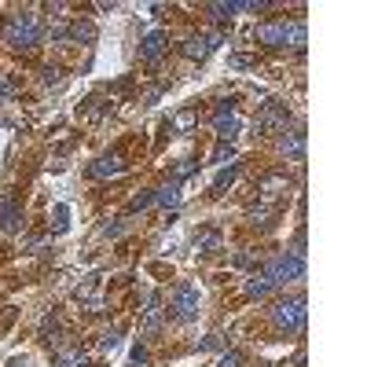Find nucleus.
I'll return each instance as SVG.
<instances>
[{
    "label": "nucleus",
    "mask_w": 367,
    "mask_h": 367,
    "mask_svg": "<svg viewBox=\"0 0 367 367\" xmlns=\"http://www.w3.org/2000/svg\"><path fill=\"white\" fill-rule=\"evenodd\" d=\"M0 34H4V41L19 51H34L44 37V26L34 11H19V15H8L4 26H0Z\"/></svg>",
    "instance_id": "nucleus-1"
},
{
    "label": "nucleus",
    "mask_w": 367,
    "mask_h": 367,
    "mask_svg": "<svg viewBox=\"0 0 367 367\" xmlns=\"http://www.w3.org/2000/svg\"><path fill=\"white\" fill-rule=\"evenodd\" d=\"M265 276L279 286V283H294V279H301L305 276V253H298V250H283V253H276L268 265H265Z\"/></svg>",
    "instance_id": "nucleus-2"
},
{
    "label": "nucleus",
    "mask_w": 367,
    "mask_h": 367,
    "mask_svg": "<svg viewBox=\"0 0 367 367\" xmlns=\"http://www.w3.org/2000/svg\"><path fill=\"white\" fill-rule=\"evenodd\" d=\"M305 316H308V308H305V298L294 294V298H279L272 305V323L279 331H301L305 327Z\"/></svg>",
    "instance_id": "nucleus-3"
},
{
    "label": "nucleus",
    "mask_w": 367,
    "mask_h": 367,
    "mask_svg": "<svg viewBox=\"0 0 367 367\" xmlns=\"http://www.w3.org/2000/svg\"><path fill=\"white\" fill-rule=\"evenodd\" d=\"M286 125H291V111H286V103H279V99H268L265 107L257 111V118H253V129H257L261 136L283 133Z\"/></svg>",
    "instance_id": "nucleus-4"
},
{
    "label": "nucleus",
    "mask_w": 367,
    "mask_h": 367,
    "mask_svg": "<svg viewBox=\"0 0 367 367\" xmlns=\"http://www.w3.org/2000/svg\"><path fill=\"white\" fill-rule=\"evenodd\" d=\"M169 316L173 320H195L198 316V291L191 283H176L173 286V294H169Z\"/></svg>",
    "instance_id": "nucleus-5"
},
{
    "label": "nucleus",
    "mask_w": 367,
    "mask_h": 367,
    "mask_svg": "<svg viewBox=\"0 0 367 367\" xmlns=\"http://www.w3.org/2000/svg\"><path fill=\"white\" fill-rule=\"evenodd\" d=\"M213 129H217V136H221V144H231L235 136H239V129H243V121H239V111H235V99H224L221 107H217Z\"/></svg>",
    "instance_id": "nucleus-6"
},
{
    "label": "nucleus",
    "mask_w": 367,
    "mask_h": 367,
    "mask_svg": "<svg viewBox=\"0 0 367 367\" xmlns=\"http://www.w3.org/2000/svg\"><path fill=\"white\" fill-rule=\"evenodd\" d=\"M257 41L265 48H291V22H265V26H257Z\"/></svg>",
    "instance_id": "nucleus-7"
},
{
    "label": "nucleus",
    "mask_w": 367,
    "mask_h": 367,
    "mask_svg": "<svg viewBox=\"0 0 367 367\" xmlns=\"http://www.w3.org/2000/svg\"><path fill=\"white\" fill-rule=\"evenodd\" d=\"M217 44H221V34H195V37H188L180 44V51L188 59H206L209 51H217Z\"/></svg>",
    "instance_id": "nucleus-8"
},
{
    "label": "nucleus",
    "mask_w": 367,
    "mask_h": 367,
    "mask_svg": "<svg viewBox=\"0 0 367 367\" xmlns=\"http://www.w3.org/2000/svg\"><path fill=\"white\" fill-rule=\"evenodd\" d=\"M166 44H169L166 30H147L144 41H140V59H144V63H159L162 51H166Z\"/></svg>",
    "instance_id": "nucleus-9"
},
{
    "label": "nucleus",
    "mask_w": 367,
    "mask_h": 367,
    "mask_svg": "<svg viewBox=\"0 0 367 367\" xmlns=\"http://www.w3.org/2000/svg\"><path fill=\"white\" fill-rule=\"evenodd\" d=\"M121 169H125V162H121V154H103V159H96V162L89 166V176L103 180V176H118Z\"/></svg>",
    "instance_id": "nucleus-10"
},
{
    "label": "nucleus",
    "mask_w": 367,
    "mask_h": 367,
    "mask_svg": "<svg viewBox=\"0 0 367 367\" xmlns=\"http://www.w3.org/2000/svg\"><path fill=\"white\" fill-rule=\"evenodd\" d=\"M22 224V209L15 206V198L4 191V195H0V228H4V231H15Z\"/></svg>",
    "instance_id": "nucleus-11"
},
{
    "label": "nucleus",
    "mask_w": 367,
    "mask_h": 367,
    "mask_svg": "<svg viewBox=\"0 0 367 367\" xmlns=\"http://www.w3.org/2000/svg\"><path fill=\"white\" fill-rule=\"evenodd\" d=\"M66 41H74V44H92V41H96V26L85 22V19L70 22V26H66Z\"/></svg>",
    "instance_id": "nucleus-12"
},
{
    "label": "nucleus",
    "mask_w": 367,
    "mask_h": 367,
    "mask_svg": "<svg viewBox=\"0 0 367 367\" xmlns=\"http://www.w3.org/2000/svg\"><path fill=\"white\" fill-rule=\"evenodd\" d=\"M99 276H89V279H81V286H77V301H85L92 312L99 308Z\"/></svg>",
    "instance_id": "nucleus-13"
},
{
    "label": "nucleus",
    "mask_w": 367,
    "mask_h": 367,
    "mask_svg": "<svg viewBox=\"0 0 367 367\" xmlns=\"http://www.w3.org/2000/svg\"><path fill=\"white\" fill-rule=\"evenodd\" d=\"M279 147H283V154H291V159H301L305 154V129H291V133L279 140Z\"/></svg>",
    "instance_id": "nucleus-14"
},
{
    "label": "nucleus",
    "mask_w": 367,
    "mask_h": 367,
    "mask_svg": "<svg viewBox=\"0 0 367 367\" xmlns=\"http://www.w3.org/2000/svg\"><path fill=\"white\" fill-rule=\"evenodd\" d=\"M272 291H276V283H272L265 272H261V276L253 272V276L246 279V298H268Z\"/></svg>",
    "instance_id": "nucleus-15"
},
{
    "label": "nucleus",
    "mask_w": 367,
    "mask_h": 367,
    "mask_svg": "<svg viewBox=\"0 0 367 367\" xmlns=\"http://www.w3.org/2000/svg\"><path fill=\"white\" fill-rule=\"evenodd\" d=\"M176 202H180V184H176V180H169L166 188L154 191V206H166V209H173Z\"/></svg>",
    "instance_id": "nucleus-16"
},
{
    "label": "nucleus",
    "mask_w": 367,
    "mask_h": 367,
    "mask_svg": "<svg viewBox=\"0 0 367 367\" xmlns=\"http://www.w3.org/2000/svg\"><path fill=\"white\" fill-rule=\"evenodd\" d=\"M272 213H276V202H272V198H261V202L250 206V221H253V224H268Z\"/></svg>",
    "instance_id": "nucleus-17"
},
{
    "label": "nucleus",
    "mask_w": 367,
    "mask_h": 367,
    "mask_svg": "<svg viewBox=\"0 0 367 367\" xmlns=\"http://www.w3.org/2000/svg\"><path fill=\"white\" fill-rule=\"evenodd\" d=\"M243 173V162H231L228 169H221L217 173V180H213V191H224V188H231V184H235V176H239Z\"/></svg>",
    "instance_id": "nucleus-18"
},
{
    "label": "nucleus",
    "mask_w": 367,
    "mask_h": 367,
    "mask_svg": "<svg viewBox=\"0 0 367 367\" xmlns=\"http://www.w3.org/2000/svg\"><path fill=\"white\" fill-rule=\"evenodd\" d=\"M195 246L202 250V253H213V250H221V231L217 228H206L198 239H195Z\"/></svg>",
    "instance_id": "nucleus-19"
},
{
    "label": "nucleus",
    "mask_w": 367,
    "mask_h": 367,
    "mask_svg": "<svg viewBox=\"0 0 367 367\" xmlns=\"http://www.w3.org/2000/svg\"><path fill=\"white\" fill-rule=\"evenodd\" d=\"M41 338H44L48 346L63 338V334H59V320H56V316H44V320H41Z\"/></svg>",
    "instance_id": "nucleus-20"
},
{
    "label": "nucleus",
    "mask_w": 367,
    "mask_h": 367,
    "mask_svg": "<svg viewBox=\"0 0 367 367\" xmlns=\"http://www.w3.org/2000/svg\"><path fill=\"white\" fill-rule=\"evenodd\" d=\"M41 81H44L48 89H63L66 77H63V70H59V66H44V70H41Z\"/></svg>",
    "instance_id": "nucleus-21"
},
{
    "label": "nucleus",
    "mask_w": 367,
    "mask_h": 367,
    "mask_svg": "<svg viewBox=\"0 0 367 367\" xmlns=\"http://www.w3.org/2000/svg\"><path fill=\"white\" fill-rule=\"evenodd\" d=\"M198 121V111L195 107H188V111H180L176 118H173V129H180V133H188V129Z\"/></svg>",
    "instance_id": "nucleus-22"
},
{
    "label": "nucleus",
    "mask_w": 367,
    "mask_h": 367,
    "mask_svg": "<svg viewBox=\"0 0 367 367\" xmlns=\"http://www.w3.org/2000/svg\"><path fill=\"white\" fill-rule=\"evenodd\" d=\"M206 11H209V15H213L217 22H228V19H231L235 11H239V4H209Z\"/></svg>",
    "instance_id": "nucleus-23"
},
{
    "label": "nucleus",
    "mask_w": 367,
    "mask_h": 367,
    "mask_svg": "<svg viewBox=\"0 0 367 367\" xmlns=\"http://www.w3.org/2000/svg\"><path fill=\"white\" fill-rule=\"evenodd\" d=\"M15 99V81L8 74H0V107H4V103H11Z\"/></svg>",
    "instance_id": "nucleus-24"
},
{
    "label": "nucleus",
    "mask_w": 367,
    "mask_h": 367,
    "mask_svg": "<svg viewBox=\"0 0 367 367\" xmlns=\"http://www.w3.org/2000/svg\"><path fill=\"white\" fill-rule=\"evenodd\" d=\"M147 206H154V191H144V195H136L133 202H129V213H140V209H147Z\"/></svg>",
    "instance_id": "nucleus-25"
},
{
    "label": "nucleus",
    "mask_w": 367,
    "mask_h": 367,
    "mask_svg": "<svg viewBox=\"0 0 367 367\" xmlns=\"http://www.w3.org/2000/svg\"><path fill=\"white\" fill-rule=\"evenodd\" d=\"M195 169H198V162H195V159H184V162H180V166H176V169H173V180H176V184H180V180H184V176H191V173H195Z\"/></svg>",
    "instance_id": "nucleus-26"
},
{
    "label": "nucleus",
    "mask_w": 367,
    "mask_h": 367,
    "mask_svg": "<svg viewBox=\"0 0 367 367\" xmlns=\"http://www.w3.org/2000/svg\"><path fill=\"white\" fill-rule=\"evenodd\" d=\"M231 159H235V147H231V144H217V147H213V162L224 166V162H231Z\"/></svg>",
    "instance_id": "nucleus-27"
},
{
    "label": "nucleus",
    "mask_w": 367,
    "mask_h": 367,
    "mask_svg": "<svg viewBox=\"0 0 367 367\" xmlns=\"http://www.w3.org/2000/svg\"><path fill=\"white\" fill-rule=\"evenodd\" d=\"M129 367H151V356H147V349H144V346H136V349H133V360H129Z\"/></svg>",
    "instance_id": "nucleus-28"
},
{
    "label": "nucleus",
    "mask_w": 367,
    "mask_h": 367,
    "mask_svg": "<svg viewBox=\"0 0 367 367\" xmlns=\"http://www.w3.org/2000/svg\"><path fill=\"white\" fill-rule=\"evenodd\" d=\"M99 349H103V353H114V349H118V334H114V331H107V334L99 338Z\"/></svg>",
    "instance_id": "nucleus-29"
},
{
    "label": "nucleus",
    "mask_w": 367,
    "mask_h": 367,
    "mask_svg": "<svg viewBox=\"0 0 367 367\" xmlns=\"http://www.w3.org/2000/svg\"><path fill=\"white\" fill-rule=\"evenodd\" d=\"M228 63H231V66H235V70H250V66H253V63H257V59H253V56H231V59H228Z\"/></svg>",
    "instance_id": "nucleus-30"
},
{
    "label": "nucleus",
    "mask_w": 367,
    "mask_h": 367,
    "mask_svg": "<svg viewBox=\"0 0 367 367\" xmlns=\"http://www.w3.org/2000/svg\"><path fill=\"white\" fill-rule=\"evenodd\" d=\"M217 367H243V356H239V353H224V356L217 360Z\"/></svg>",
    "instance_id": "nucleus-31"
},
{
    "label": "nucleus",
    "mask_w": 367,
    "mask_h": 367,
    "mask_svg": "<svg viewBox=\"0 0 367 367\" xmlns=\"http://www.w3.org/2000/svg\"><path fill=\"white\" fill-rule=\"evenodd\" d=\"M121 231H125V221H114V224H103V235H111V239H118Z\"/></svg>",
    "instance_id": "nucleus-32"
},
{
    "label": "nucleus",
    "mask_w": 367,
    "mask_h": 367,
    "mask_svg": "<svg viewBox=\"0 0 367 367\" xmlns=\"http://www.w3.org/2000/svg\"><path fill=\"white\" fill-rule=\"evenodd\" d=\"M66 228V206H56V231Z\"/></svg>",
    "instance_id": "nucleus-33"
},
{
    "label": "nucleus",
    "mask_w": 367,
    "mask_h": 367,
    "mask_svg": "<svg viewBox=\"0 0 367 367\" xmlns=\"http://www.w3.org/2000/svg\"><path fill=\"white\" fill-rule=\"evenodd\" d=\"M246 265H253L250 253H239V257H235V268H246Z\"/></svg>",
    "instance_id": "nucleus-34"
},
{
    "label": "nucleus",
    "mask_w": 367,
    "mask_h": 367,
    "mask_svg": "<svg viewBox=\"0 0 367 367\" xmlns=\"http://www.w3.org/2000/svg\"><path fill=\"white\" fill-rule=\"evenodd\" d=\"M8 367H30V360H26V356H11Z\"/></svg>",
    "instance_id": "nucleus-35"
}]
</instances>
